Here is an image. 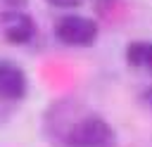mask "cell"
<instances>
[{
	"label": "cell",
	"mask_w": 152,
	"mask_h": 147,
	"mask_svg": "<svg viewBox=\"0 0 152 147\" xmlns=\"http://www.w3.org/2000/svg\"><path fill=\"white\" fill-rule=\"evenodd\" d=\"M112 142L114 133L109 123L100 116H83L64 130L66 147H112Z\"/></svg>",
	"instance_id": "6da1fadb"
},
{
	"label": "cell",
	"mask_w": 152,
	"mask_h": 147,
	"mask_svg": "<svg viewBox=\"0 0 152 147\" xmlns=\"http://www.w3.org/2000/svg\"><path fill=\"white\" fill-rule=\"evenodd\" d=\"M55 36L57 40L66 43V45H93L97 38V24L88 17H78V14H69V17H59L55 21Z\"/></svg>",
	"instance_id": "7a4b0ae2"
},
{
	"label": "cell",
	"mask_w": 152,
	"mask_h": 147,
	"mask_svg": "<svg viewBox=\"0 0 152 147\" xmlns=\"http://www.w3.org/2000/svg\"><path fill=\"white\" fill-rule=\"evenodd\" d=\"M26 95V76L24 71L0 59V100H21Z\"/></svg>",
	"instance_id": "3957f363"
},
{
	"label": "cell",
	"mask_w": 152,
	"mask_h": 147,
	"mask_svg": "<svg viewBox=\"0 0 152 147\" xmlns=\"http://www.w3.org/2000/svg\"><path fill=\"white\" fill-rule=\"evenodd\" d=\"M2 31H5V38L14 45H24L33 38L36 33V26L31 21V17L12 9V12H5L2 14Z\"/></svg>",
	"instance_id": "277c9868"
},
{
	"label": "cell",
	"mask_w": 152,
	"mask_h": 147,
	"mask_svg": "<svg viewBox=\"0 0 152 147\" xmlns=\"http://www.w3.org/2000/svg\"><path fill=\"white\" fill-rule=\"evenodd\" d=\"M126 59L131 66L135 69H145L152 74V43H145V40H135L128 45L126 50Z\"/></svg>",
	"instance_id": "5b68a950"
},
{
	"label": "cell",
	"mask_w": 152,
	"mask_h": 147,
	"mask_svg": "<svg viewBox=\"0 0 152 147\" xmlns=\"http://www.w3.org/2000/svg\"><path fill=\"white\" fill-rule=\"evenodd\" d=\"M48 2L55 7H78L83 0H48Z\"/></svg>",
	"instance_id": "8992f818"
},
{
	"label": "cell",
	"mask_w": 152,
	"mask_h": 147,
	"mask_svg": "<svg viewBox=\"0 0 152 147\" xmlns=\"http://www.w3.org/2000/svg\"><path fill=\"white\" fill-rule=\"evenodd\" d=\"M7 5L17 9V7H21V5H26V0H7Z\"/></svg>",
	"instance_id": "52a82bcc"
},
{
	"label": "cell",
	"mask_w": 152,
	"mask_h": 147,
	"mask_svg": "<svg viewBox=\"0 0 152 147\" xmlns=\"http://www.w3.org/2000/svg\"><path fill=\"white\" fill-rule=\"evenodd\" d=\"M145 102H147V104H150V107H152V88H150V90H147V92H145Z\"/></svg>",
	"instance_id": "ba28073f"
}]
</instances>
